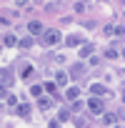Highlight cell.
<instances>
[{"label":"cell","mask_w":125,"mask_h":128,"mask_svg":"<svg viewBox=\"0 0 125 128\" xmlns=\"http://www.w3.org/2000/svg\"><path fill=\"white\" fill-rule=\"evenodd\" d=\"M103 123H105V126H115V123H118V116H115V113H103Z\"/></svg>","instance_id":"4"},{"label":"cell","mask_w":125,"mask_h":128,"mask_svg":"<svg viewBox=\"0 0 125 128\" xmlns=\"http://www.w3.org/2000/svg\"><path fill=\"white\" fill-rule=\"evenodd\" d=\"M28 30H30V35H40V33H43V23L30 20V23H28Z\"/></svg>","instance_id":"3"},{"label":"cell","mask_w":125,"mask_h":128,"mask_svg":"<svg viewBox=\"0 0 125 128\" xmlns=\"http://www.w3.org/2000/svg\"><path fill=\"white\" fill-rule=\"evenodd\" d=\"M123 100H125V93H123Z\"/></svg>","instance_id":"26"},{"label":"cell","mask_w":125,"mask_h":128,"mask_svg":"<svg viewBox=\"0 0 125 128\" xmlns=\"http://www.w3.org/2000/svg\"><path fill=\"white\" fill-rule=\"evenodd\" d=\"M55 83H58V86H68V76H65V70H58V73H55Z\"/></svg>","instance_id":"5"},{"label":"cell","mask_w":125,"mask_h":128,"mask_svg":"<svg viewBox=\"0 0 125 128\" xmlns=\"http://www.w3.org/2000/svg\"><path fill=\"white\" fill-rule=\"evenodd\" d=\"M30 93H33V96H40V93H43V86H30Z\"/></svg>","instance_id":"17"},{"label":"cell","mask_w":125,"mask_h":128,"mask_svg":"<svg viewBox=\"0 0 125 128\" xmlns=\"http://www.w3.org/2000/svg\"><path fill=\"white\" fill-rule=\"evenodd\" d=\"M68 118H70V113H68V110H65V108H62V110H60V113H58V120H68Z\"/></svg>","instance_id":"15"},{"label":"cell","mask_w":125,"mask_h":128,"mask_svg":"<svg viewBox=\"0 0 125 128\" xmlns=\"http://www.w3.org/2000/svg\"><path fill=\"white\" fill-rule=\"evenodd\" d=\"M65 45H80V38L78 35H68L65 38Z\"/></svg>","instance_id":"11"},{"label":"cell","mask_w":125,"mask_h":128,"mask_svg":"<svg viewBox=\"0 0 125 128\" xmlns=\"http://www.w3.org/2000/svg\"><path fill=\"white\" fill-rule=\"evenodd\" d=\"M123 58H125V48H123Z\"/></svg>","instance_id":"25"},{"label":"cell","mask_w":125,"mask_h":128,"mask_svg":"<svg viewBox=\"0 0 125 128\" xmlns=\"http://www.w3.org/2000/svg\"><path fill=\"white\" fill-rule=\"evenodd\" d=\"M115 35H125V25H120V28H115Z\"/></svg>","instance_id":"22"},{"label":"cell","mask_w":125,"mask_h":128,"mask_svg":"<svg viewBox=\"0 0 125 128\" xmlns=\"http://www.w3.org/2000/svg\"><path fill=\"white\" fill-rule=\"evenodd\" d=\"M70 76H73V78H78V76H83V66H75V68L70 70Z\"/></svg>","instance_id":"14"},{"label":"cell","mask_w":125,"mask_h":128,"mask_svg":"<svg viewBox=\"0 0 125 128\" xmlns=\"http://www.w3.org/2000/svg\"><path fill=\"white\" fill-rule=\"evenodd\" d=\"M18 116L28 118V116H30V106H28V103H25V106H18Z\"/></svg>","instance_id":"10"},{"label":"cell","mask_w":125,"mask_h":128,"mask_svg":"<svg viewBox=\"0 0 125 128\" xmlns=\"http://www.w3.org/2000/svg\"><path fill=\"white\" fill-rule=\"evenodd\" d=\"M60 38H62L60 30H45V33H43V43H45V45H58Z\"/></svg>","instance_id":"2"},{"label":"cell","mask_w":125,"mask_h":128,"mask_svg":"<svg viewBox=\"0 0 125 128\" xmlns=\"http://www.w3.org/2000/svg\"><path fill=\"white\" fill-rule=\"evenodd\" d=\"M90 90H93V96H103V93H105V86H100V83H93V86H90Z\"/></svg>","instance_id":"8"},{"label":"cell","mask_w":125,"mask_h":128,"mask_svg":"<svg viewBox=\"0 0 125 128\" xmlns=\"http://www.w3.org/2000/svg\"><path fill=\"white\" fill-rule=\"evenodd\" d=\"M105 55H108V58H115V55H118V50H115V48H108V50H105Z\"/></svg>","instance_id":"20"},{"label":"cell","mask_w":125,"mask_h":128,"mask_svg":"<svg viewBox=\"0 0 125 128\" xmlns=\"http://www.w3.org/2000/svg\"><path fill=\"white\" fill-rule=\"evenodd\" d=\"M65 96H68L70 100H75V98L80 96V88H68V90H65Z\"/></svg>","instance_id":"9"},{"label":"cell","mask_w":125,"mask_h":128,"mask_svg":"<svg viewBox=\"0 0 125 128\" xmlns=\"http://www.w3.org/2000/svg\"><path fill=\"white\" fill-rule=\"evenodd\" d=\"M0 98H8V90H5V86H0Z\"/></svg>","instance_id":"24"},{"label":"cell","mask_w":125,"mask_h":128,"mask_svg":"<svg viewBox=\"0 0 125 128\" xmlns=\"http://www.w3.org/2000/svg\"><path fill=\"white\" fill-rule=\"evenodd\" d=\"M3 43H5V45H8V48H13V45H18V38H15V35H10V33H8V35H5V38H3Z\"/></svg>","instance_id":"6"},{"label":"cell","mask_w":125,"mask_h":128,"mask_svg":"<svg viewBox=\"0 0 125 128\" xmlns=\"http://www.w3.org/2000/svg\"><path fill=\"white\" fill-rule=\"evenodd\" d=\"M43 86H45L48 93H55V86H58V83H43Z\"/></svg>","instance_id":"18"},{"label":"cell","mask_w":125,"mask_h":128,"mask_svg":"<svg viewBox=\"0 0 125 128\" xmlns=\"http://www.w3.org/2000/svg\"><path fill=\"white\" fill-rule=\"evenodd\" d=\"M5 100H8V106H18V98H15V96H8Z\"/></svg>","instance_id":"21"},{"label":"cell","mask_w":125,"mask_h":128,"mask_svg":"<svg viewBox=\"0 0 125 128\" xmlns=\"http://www.w3.org/2000/svg\"><path fill=\"white\" fill-rule=\"evenodd\" d=\"M30 73H33V68H30L28 63H25V66H23V78H25V76H30Z\"/></svg>","instance_id":"19"},{"label":"cell","mask_w":125,"mask_h":128,"mask_svg":"<svg viewBox=\"0 0 125 128\" xmlns=\"http://www.w3.org/2000/svg\"><path fill=\"white\" fill-rule=\"evenodd\" d=\"M80 55H83V58H90V55H93V45H90V43H85V45L80 48Z\"/></svg>","instance_id":"7"},{"label":"cell","mask_w":125,"mask_h":128,"mask_svg":"<svg viewBox=\"0 0 125 128\" xmlns=\"http://www.w3.org/2000/svg\"><path fill=\"white\" fill-rule=\"evenodd\" d=\"M18 45L20 48H30L33 45V38H23V40H18Z\"/></svg>","instance_id":"12"},{"label":"cell","mask_w":125,"mask_h":128,"mask_svg":"<svg viewBox=\"0 0 125 128\" xmlns=\"http://www.w3.org/2000/svg\"><path fill=\"white\" fill-rule=\"evenodd\" d=\"M85 106H88V110H90V113H95V116H103V113H105V103L100 100V96L88 98V103H85Z\"/></svg>","instance_id":"1"},{"label":"cell","mask_w":125,"mask_h":128,"mask_svg":"<svg viewBox=\"0 0 125 128\" xmlns=\"http://www.w3.org/2000/svg\"><path fill=\"white\" fill-rule=\"evenodd\" d=\"M13 83V76L10 73H3V86H10Z\"/></svg>","instance_id":"16"},{"label":"cell","mask_w":125,"mask_h":128,"mask_svg":"<svg viewBox=\"0 0 125 128\" xmlns=\"http://www.w3.org/2000/svg\"><path fill=\"white\" fill-rule=\"evenodd\" d=\"M38 106H40V108H43V110H48V108H50V106H53V103H50V100H48V98H40V100H38Z\"/></svg>","instance_id":"13"},{"label":"cell","mask_w":125,"mask_h":128,"mask_svg":"<svg viewBox=\"0 0 125 128\" xmlns=\"http://www.w3.org/2000/svg\"><path fill=\"white\" fill-rule=\"evenodd\" d=\"M48 128H60V120H50V123H48Z\"/></svg>","instance_id":"23"}]
</instances>
